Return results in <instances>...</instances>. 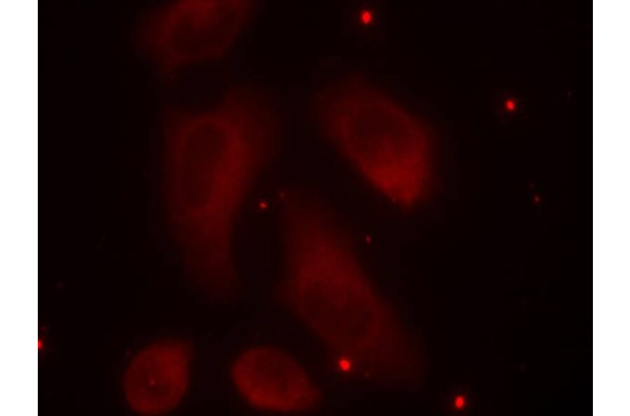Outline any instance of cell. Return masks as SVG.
Listing matches in <instances>:
<instances>
[{"label":"cell","mask_w":630,"mask_h":416,"mask_svg":"<svg viewBox=\"0 0 630 416\" xmlns=\"http://www.w3.org/2000/svg\"><path fill=\"white\" fill-rule=\"evenodd\" d=\"M316 111L332 144L378 192L405 208L427 197L434 176L432 141L403 107L352 78L323 91Z\"/></svg>","instance_id":"3957f363"},{"label":"cell","mask_w":630,"mask_h":416,"mask_svg":"<svg viewBox=\"0 0 630 416\" xmlns=\"http://www.w3.org/2000/svg\"><path fill=\"white\" fill-rule=\"evenodd\" d=\"M231 378L241 398L258 410L306 412L322 401L319 387L303 366L275 347L260 345L244 351L232 366Z\"/></svg>","instance_id":"5b68a950"},{"label":"cell","mask_w":630,"mask_h":416,"mask_svg":"<svg viewBox=\"0 0 630 416\" xmlns=\"http://www.w3.org/2000/svg\"><path fill=\"white\" fill-rule=\"evenodd\" d=\"M255 8L252 1H171L145 18L140 43L160 74L172 78L186 67L225 56Z\"/></svg>","instance_id":"277c9868"},{"label":"cell","mask_w":630,"mask_h":416,"mask_svg":"<svg viewBox=\"0 0 630 416\" xmlns=\"http://www.w3.org/2000/svg\"><path fill=\"white\" fill-rule=\"evenodd\" d=\"M281 305L342 369L383 370L391 360L384 311L348 231L324 204L299 192L281 200Z\"/></svg>","instance_id":"7a4b0ae2"},{"label":"cell","mask_w":630,"mask_h":416,"mask_svg":"<svg viewBox=\"0 0 630 416\" xmlns=\"http://www.w3.org/2000/svg\"><path fill=\"white\" fill-rule=\"evenodd\" d=\"M190 345L182 339L151 344L131 361L123 387L127 401L136 412L160 415L177 407L190 383Z\"/></svg>","instance_id":"8992f818"},{"label":"cell","mask_w":630,"mask_h":416,"mask_svg":"<svg viewBox=\"0 0 630 416\" xmlns=\"http://www.w3.org/2000/svg\"><path fill=\"white\" fill-rule=\"evenodd\" d=\"M167 219L192 281L216 298L238 286L237 219L276 152L279 123L259 92L230 88L201 111L167 109L162 116Z\"/></svg>","instance_id":"6da1fadb"}]
</instances>
